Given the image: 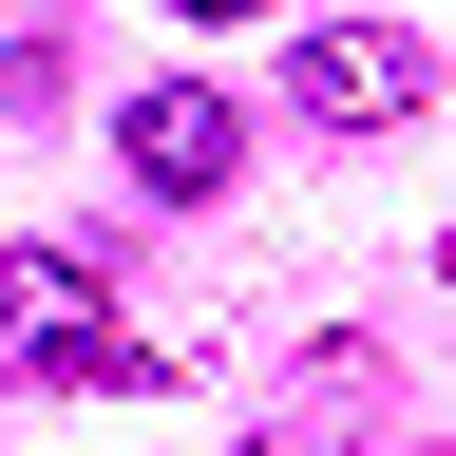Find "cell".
<instances>
[{
    "label": "cell",
    "instance_id": "cell-5",
    "mask_svg": "<svg viewBox=\"0 0 456 456\" xmlns=\"http://www.w3.org/2000/svg\"><path fill=\"white\" fill-rule=\"evenodd\" d=\"M437 285H456V228H437Z\"/></svg>",
    "mask_w": 456,
    "mask_h": 456
},
{
    "label": "cell",
    "instance_id": "cell-3",
    "mask_svg": "<svg viewBox=\"0 0 456 456\" xmlns=\"http://www.w3.org/2000/svg\"><path fill=\"white\" fill-rule=\"evenodd\" d=\"M114 152H134V191H152V209H209L228 171H248V114H228L209 77H152L134 114H114Z\"/></svg>",
    "mask_w": 456,
    "mask_h": 456
},
{
    "label": "cell",
    "instance_id": "cell-4",
    "mask_svg": "<svg viewBox=\"0 0 456 456\" xmlns=\"http://www.w3.org/2000/svg\"><path fill=\"white\" fill-rule=\"evenodd\" d=\"M171 20H266V0H171Z\"/></svg>",
    "mask_w": 456,
    "mask_h": 456
},
{
    "label": "cell",
    "instance_id": "cell-1",
    "mask_svg": "<svg viewBox=\"0 0 456 456\" xmlns=\"http://www.w3.org/2000/svg\"><path fill=\"white\" fill-rule=\"evenodd\" d=\"M0 380H77V399H152V342L114 323L95 248H0Z\"/></svg>",
    "mask_w": 456,
    "mask_h": 456
},
{
    "label": "cell",
    "instance_id": "cell-2",
    "mask_svg": "<svg viewBox=\"0 0 456 456\" xmlns=\"http://www.w3.org/2000/svg\"><path fill=\"white\" fill-rule=\"evenodd\" d=\"M285 95H305L323 134H399V114L437 95V57L399 38V20H323V38H285Z\"/></svg>",
    "mask_w": 456,
    "mask_h": 456
},
{
    "label": "cell",
    "instance_id": "cell-6",
    "mask_svg": "<svg viewBox=\"0 0 456 456\" xmlns=\"http://www.w3.org/2000/svg\"><path fill=\"white\" fill-rule=\"evenodd\" d=\"M437 456H456V437H437Z\"/></svg>",
    "mask_w": 456,
    "mask_h": 456
}]
</instances>
